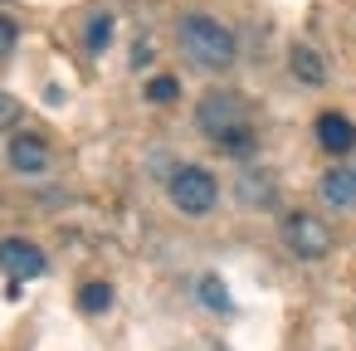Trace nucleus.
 Masks as SVG:
<instances>
[{
  "label": "nucleus",
  "mask_w": 356,
  "mask_h": 351,
  "mask_svg": "<svg viewBox=\"0 0 356 351\" xmlns=\"http://www.w3.org/2000/svg\"><path fill=\"white\" fill-rule=\"evenodd\" d=\"M176 40L186 49V59L205 74H225L234 64V35L215 20V15H181L176 25Z\"/></svg>",
  "instance_id": "1"
},
{
  "label": "nucleus",
  "mask_w": 356,
  "mask_h": 351,
  "mask_svg": "<svg viewBox=\"0 0 356 351\" xmlns=\"http://www.w3.org/2000/svg\"><path fill=\"white\" fill-rule=\"evenodd\" d=\"M166 195H171V205H176L181 215L200 220V215H210V210H215L220 186H215V176H210L205 166H176V171H171V181H166Z\"/></svg>",
  "instance_id": "2"
},
{
  "label": "nucleus",
  "mask_w": 356,
  "mask_h": 351,
  "mask_svg": "<svg viewBox=\"0 0 356 351\" xmlns=\"http://www.w3.org/2000/svg\"><path fill=\"white\" fill-rule=\"evenodd\" d=\"M195 122H200V132H205V137L225 142L229 132L249 127V117H244V98H239V93H220V88H215V93H205V98H200Z\"/></svg>",
  "instance_id": "3"
},
{
  "label": "nucleus",
  "mask_w": 356,
  "mask_h": 351,
  "mask_svg": "<svg viewBox=\"0 0 356 351\" xmlns=\"http://www.w3.org/2000/svg\"><path fill=\"white\" fill-rule=\"evenodd\" d=\"M283 244H288L298 259H327V254H332V229H327V220H317V215H307V210H293V215L283 220Z\"/></svg>",
  "instance_id": "4"
},
{
  "label": "nucleus",
  "mask_w": 356,
  "mask_h": 351,
  "mask_svg": "<svg viewBox=\"0 0 356 351\" xmlns=\"http://www.w3.org/2000/svg\"><path fill=\"white\" fill-rule=\"evenodd\" d=\"M0 268L10 273V283H25V278L44 273V254L30 239H6V244H0Z\"/></svg>",
  "instance_id": "5"
},
{
  "label": "nucleus",
  "mask_w": 356,
  "mask_h": 351,
  "mask_svg": "<svg viewBox=\"0 0 356 351\" xmlns=\"http://www.w3.org/2000/svg\"><path fill=\"white\" fill-rule=\"evenodd\" d=\"M317 190H322V205H332V210H356V166H332Z\"/></svg>",
  "instance_id": "6"
},
{
  "label": "nucleus",
  "mask_w": 356,
  "mask_h": 351,
  "mask_svg": "<svg viewBox=\"0 0 356 351\" xmlns=\"http://www.w3.org/2000/svg\"><path fill=\"white\" fill-rule=\"evenodd\" d=\"M10 166L20 171V176H40V171H49V147L40 142V137H10Z\"/></svg>",
  "instance_id": "7"
},
{
  "label": "nucleus",
  "mask_w": 356,
  "mask_h": 351,
  "mask_svg": "<svg viewBox=\"0 0 356 351\" xmlns=\"http://www.w3.org/2000/svg\"><path fill=\"white\" fill-rule=\"evenodd\" d=\"M317 142H322V152H351L356 147V127L341 117V113H322L317 117Z\"/></svg>",
  "instance_id": "8"
},
{
  "label": "nucleus",
  "mask_w": 356,
  "mask_h": 351,
  "mask_svg": "<svg viewBox=\"0 0 356 351\" xmlns=\"http://www.w3.org/2000/svg\"><path fill=\"white\" fill-rule=\"evenodd\" d=\"M293 74L302 79V83H322L327 79V69H322V59L307 49V44H293Z\"/></svg>",
  "instance_id": "9"
},
{
  "label": "nucleus",
  "mask_w": 356,
  "mask_h": 351,
  "mask_svg": "<svg viewBox=\"0 0 356 351\" xmlns=\"http://www.w3.org/2000/svg\"><path fill=\"white\" fill-rule=\"evenodd\" d=\"M108 40H113V15H108V10L88 15V25H83V44L98 54V49H108Z\"/></svg>",
  "instance_id": "10"
},
{
  "label": "nucleus",
  "mask_w": 356,
  "mask_h": 351,
  "mask_svg": "<svg viewBox=\"0 0 356 351\" xmlns=\"http://www.w3.org/2000/svg\"><path fill=\"white\" fill-rule=\"evenodd\" d=\"M79 307H83L88 317L108 312V307H113V288H108V283H83V293H79Z\"/></svg>",
  "instance_id": "11"
},
{
  "label": "nucleus",
  "mask_w": 356,
  "mask_h": 351,
  "mask_svg": "<svg viewBox=\"0 0 356 351\" xmlns=\"http://www.w3.org/2000/svg\"><path fill=\"white\" fill-rule=\"evenodd\" d=\"M200 302H205V307H215V312H225V307H229V297H225V283H220L215 273H205V278H200Z\"/></svg>",
  "instance_id": "12"
},
{
  "label": "nucleus",
  "mask_w": 356,
  "mask_h": 351,
  "mask_svg": "<svg viewBox=\"0 0 356 351\" xmlns=\"http://www.w3.org/2000/svg\"><path fill=\"white\" fill-rule=\"evenodd\" d=\"M147 98H152V103H176V98H181V83L166 79V74H156V79L147 83Z\"/></svg>",
  "instance_id": "13"
},
{
  "label": "nucleus",
  "mask_w": 356,
  "mask_h": 351,
  "mask_svg": "<svg viewBox=\"0 0 356 351\" xmlns=\"http://www.w3.org/2000/svg\"><path fill=\"white\" fill-rule=\"evenodd\" d=\"M15 40H20V30H15V20H6V15H0V59H10V49H15Z\"/></svg>",
  "instance_id": "14"
},
{
  "label": "nucleus",
  "mask_w": 356,
  "mask_h": 351,
  "mask_svg": "<svg viewBox=\"0 0 356 351\" xmlns=\"http://www.w3.org/2000/svg\"><path fill=\"white\" fill-rule=\"evenodd\" d=\"M15 117H20V103H15L6 88H0V132H6V127H15Z\"/></svg>",
  "instance_id": "15"
}]
</instances>
